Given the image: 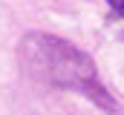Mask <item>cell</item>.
Segmentation results:
<instances>
[{
  "instance_id": "obj_1",
  "label": "cell",
  "mask_w": 124,
  "mask_h": 115,
  "mask_svg": "<svg viewBox=\"0 0 124 115\" xmlns=\"http://www.w3.org/2000/svg\"><path fill=\"white\" fill-rule=\"evenodd\" d=\"M17 60L32 81L55 86V89L78 92L90 98L95 107H101L104 112H118V104L98 81L93 58L84 49H78L75 43L55 37V35L29 32L17 43Z\"/></svg>"
},
{
  "instance_id": "obj_2",
  "label": "cell",
  "mask_w": 124,
  "mask_h": 115,
  "mask_svg": "<svg viewBox=\"0 0 124 115\" xmlns=\"http://www.w3.org/2000/svg\"><path fill=\"white\" fill-rule=\"evenodd\" d=\"M110 6H113V12L118 14V17H124V0H107Z\"/></svg>"
}]
</instances>
